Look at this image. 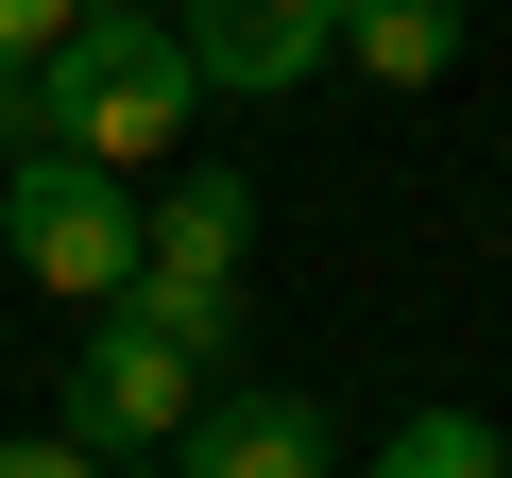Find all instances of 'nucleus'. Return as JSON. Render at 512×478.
<instances>
[{
    "label": "nucleus",
    "instance_id": "obj_4",
    "mask_svg": "<svg viewBox=\"0 0 512 478\" xmlns=\"http://www.w3.org/2000/svg\"><path fill=\"white\" fill-rule=\"evenodd\" d=\"M188 393H205V359H188L171 325L103 308V325H86V359H69V444H103V461H171Z\"/></svg>",
    "mask_w": 512,
    "mask_h": 478
},
{
    "label": "nucleus",
    "instance_id": "obj_1",
    "mask_svg": "<svg viewBox=\"0 0 512 478\" xmlns=\"http://www.w3.org/2000/svg\"><path fill=\"white\" fill-rule=\"evenodd\" d=\"M188 103H205V52L171 0H69V35L35 52V137H69L103 171L188 154Z\"/></svg>",
    "mask_w": 512,
    "mask_h": 478
},
{
    "label": "nucleus",
    "instance_id": "obj_9",
    "mask_svg": "<svg viewBox=\"0 0 512 478\" xmlns=\"http://www.w3.org/2000/svg\"><path fill=\"white\" fill-rule=\"evenodd\" d=\"M0 478H103V444H69V427H18V444H0Z\"/></svg>",
    "mask_w": 512,
    "mask_h": 478
},
{
    "label": "nucleus",
    "instance_id": "obj_2",
    "mask_svg": "<svg viewBox=\"0 0 512 478\" xmlns=\"http://www.w3.org/2000/svg\"><path fill=\"white\" fill-rule=\"evenodd\" d=\"M0 257H18L35 291H69V308H120L137 291V171H103L69 137L0 154Z\"/></svg>",
    "mask_w": 512,
    "mask_h": 478
},
{
    "label": "nucleus",
    "instance_id": "obj_5",
    "mask_svg": "<svg viewBox=\"0 0 512 478\" xmlns=\"http://www.w3.org/2000/svg\"><path fill=\"white\" fill-rule=\"evenodd\" d=\"M171 478H342V427H325V393L205 376V393H188V427H171Z\"/></svg>",
    "mask_w": 512,
    "mask_h": 478
},
{
    "label": "nucleus",
    "instance_id": "obj_8",
    "mask_svg": "<svg viewBox=\"0 0 512 478\" xmlns=\"http://www.w3.org/2000/svg\"><path fill=\"white\" fill-rule=\"evenodd\" d=\"M359 478H512V444H495L478 410H410V427H376Z\"/></svg>",
    "mask_w": 512,
    "mask_h": 478
},
{
    "label": "nucleus",
    "instance_id": "obj_10",
    "mask_svg": "<svg viewBox=\"0 0 512 478\" xmlns=\"http://www.w3.org/2000/svg\"><path fill=\"white\" fill-rule=\"evenodd\" d=\"M52 35H69V0H0V69H35Z\"/></svg>",
    "mask_w": 512,
    "mask_h": 478
},
{
    "label": "nucleus",
    "instance_id": "obj_6",
    "mask_svg": "<svg viewBox=\"0 0 512 478\" xmlns=\"http://www.w3.org/2000/svg\"><path fill=\"white\" fill-rule=\"evenodd\" d=\"M171 18H188L205 86H239V103H274V86H308L342 52V0H171Z\"/></svg>",
    "mask_w": 512,
    "mask_h": 478
},
{
    "label": "nucleus",
    "instance_id": "obj_7",
    "mask_svg": "<svg viewBox=\"0 0 512 478\" xmlns=\"http://www.w3.org/2000/svg\"><path fill=\"white\" fill-rule=\"evenodd\" d=\"M342 69H376V86H444V69H461V0H342Z\"/></svg>",
    "mask_w": 512,
    "mask_h": 478
},
{
    "label": "nucleus",
    "instance_id": "obj_3",
    "mask_svg": "<svg viewBox=\"0 0 512 478\" xmlns=\"http://www.w3.org/2000/svg\"><path fill=\"white\" fill-rule=\"evenodd\" d=\"M239 274H256V188L239 171H171L154 205H137V325H171L205 376H222V342H239Z\"/></svg>",
    "mask_w": 512,
    "mask_h": 478
}]
</instances>
